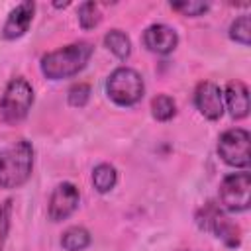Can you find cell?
I'll return each mask as SVG.
<instances>
[{"instance_id":"1","label":"cell","mask_w":251,"mask_h":251,"mask_svg":"<svg viewBox=\"0 0 251 251\" xmlns=\"http://www.w3.org/2000/svg\"><path fill=\"white\" fill-rule=\"evenodd\" d=\"M94 47L88 41H76L41 57V73L49 80H61L78 75L92 57Z\"/></svg>"},{"instance_id":"2","label":"cell","mask_w":251,"mask_h":251,"mask_svg":"<svg viewBox=\"0 0 251 251\" xmlns=\"http://www.w3.org/2000/svg\"><path fill=\"white\" fill-rule=\"evenodd\" d=\"M33 171V147L27 139H18L0 149V188H20Z\"/></svg>"},{"instance_id":"3","label":"cell","mask_w":251,"mask_h":251,"mask_svg":"<svg viewBox=\"0 0 251 251\" xmlns=\"http://www.w3.org/2000/svg\"><path fill=\"white\" fill-rule=\"evenodd\" d=\"M106 92L110 100L118 106H133L143 98L145 84L141 75L129 67H118L110 73L106 80Z\"/></svg>"},{"instance_id":"4","label":"cell","mask_w":251,"mask_h":251,"mask_svg":"<svg viewBox=\"0 0 251 251\" xmlns=\"http://www.w3.org/2000/svg\"><path fill=\"white\" fill-rule=\"evenodd\" d=\"M31 104H33L31 84L25 78L16 76L4 88V94L0 100V114H2L4 122L18 124L27 116V112L31 110Z\"/></svg>"},{"instance_id":"5","label":"cell","mask_w":251,"mask_h":251,"mask_svg":"<svg viewBox=\"0 0 251 251\" xmlns=\"http://www.w3.org/2000/svg\"><path fill=\"white\" fill-rule=\"evenodd\" d=\"M249 143H251V135L247 129L243 127L226 129L218 139V155L229 167L247 169L251 163Z\"/></svg>"},{"instance_id":"6","label":"cell","mask_w":251,"mask_h":251,"mask_svg":"<svg viewBox=\"0 0 251 251\" xmlns=\"http://www.w3.org/2000/svg\"><path fill=\"white\" fill-rule=\"evenodd\" d=\"M220 202L227 212H247L251 206V175L239 171L224 176L220 184Z\"/></svg>"},{"instance_id":"7","label":"cell","mask_w":251,"mask_h":251,"mask_svg":"<svg viewBox=\"0 0 251 251\" xmlns=\"http://www.w3.org/2000/svg\"><path fill=\"white\" fill-rule=\"evenodd\" d=\"M196 222L202 229L206 231H212L218 239H222L227 247H237L239 245V227L229 222L214 204H206L198 216H196Z\"/></svg>"},{"instance_id":"8","label":"cell","mask_w":251,"mask_h":251,"mask_svg":"<svg viewBox=\"0 0 251 251\" xmlns=\"http://www.w3.org/2000/svg\"><path fill=\"white\" fill-rule=\"evenodd\" d=\"M80 202V194L78 188L73 182H61L55 186V190L51 192L49 198V206H47V216L51 222H63L67 220Z\"/></svg>"},{"instance_id":"9","label":"cell","mask_w":251,"mask_h":251,"mask_svg":"<svg viewBox=\"0 0 251 251\" xmlns=\"http://www.w3.org/2000/svg\"><path fill=\"white\" fill-rule=\"evenodd\" d=\"M194 106L206 120H220L224 114V94L216 82L204 80L194 90Z\"/></svg>"},{"instance_id":"10","label":"cell","mask_w":251,"mask_h":251,"mask_svg":"<svg viewBox=\"0 0 251 251\" xmlns=\"http://www.w3.org/2000/svg\"><path fill=\"white\" fill-rule=\"evenodd\" d=\"M143 45L153 53L167 55L178 45V35L167 24H153L143 31Z\"/></svg>"},{"instance_id":"11","label":"cell","mask_w":251,"mask_h":251,"mask_svg":"<svg viewBox=\"0 0 251 251\" xmlns=\"http://www.w3.org/2000/svg\"><path fill=\"white\" fill-rule=\"evenodd\" d=\"M33 12H35V4L31 0L20 2L8 14V18L4 22V27H2V37L4 39H18V37H22L29 29V24L33 20Z\"/></svg>"},{"instance_id":"12","label":"cell","mask_w":251,"mask_h":251,"mask_svg":"<svg viewBox=\"0 0 251 251\" xmlns=\"http://www.w3.org/2000/svg\"><path fill=\"white\" fill-rule=\"evenodd\" d=\"M222 94L233 120H243L249 114V90L241 80H229Z\"/></svg>"},{"instance_id":"13","label":"cell","mask_w":251,"mask_h":251,"mask_svg":"<svg viewBox=\"0 0 251 251\" xmlns=\"http://www.w3.org/2000/svg\"><path fill=\"white\" fill-rule=\"evenodd\" d=\"M118 182V171L110 163H100L92 171V184L100 194L110 192Z\"/></svg>"},{"instance_id":"14","label":"cell","mask_w":251,"mask_h":251,"mask_svg":"<svg viewBox=\"0 0 251 251\" xmlns=\"http://www.w3.org/2000/svg\"><path fill=\"white\" fill-rule=\"evenodd\" d=\"M90 241H92V237H90L88 229H84L80 226L69 227L61 237V245L65 251H82L90 245Z\"/></svg>"},{"instance_id":"15","label":"cell","mask_w":251,"mask_h":251,"mask_svg":"<svg viewBox=\"0 0 251 251\" xmlns=\"http://www.w3.org/2000/svg\"><path fill=\"white\" fill-rule=\"evenodd\" d=\"M104 45L122 61L127 59L129 53H131V41H129V37L122 29H110L104 35Z\"/></svg>"},{"instance_id":"16","label":"cell","mask_w":251,"mask_h":251,"mask_svg":"<svg viewBox=\"0 0 251 251\" xmlns=\"http://www.w3.org/2000/svg\"><path fill=\"white\" fill-rule=\"evenodd\" d=\"M151 114L159 122H169L176 114V104H175V100L171 96L159 94V96H155L151 100Z\"/></svg>"},{"instance_id":"17","label":"cell","mask_w":251,"mask_h":251,"mask_svg":"<svg viewBox=\"0 0 251 251\" xmlns=\"http://www.w3.org/2000/svg\"><path fill=\"white\" fill-rule=\"evenodd\" d=\"M76 16H78V24L82 29H94L102 20V14L96 2H82L78 6Z\"/></svg>"},{"instance_id":"18","label":"cell","mask_w":251,"mask_h":251,"mask_svg":"<svg viewBox=\"0 0 251 251\" xmlns=\"http://www.w3.org/2000/svg\"><path fill=\"white\" fill-rule=\"evenodd\" d=\"M229 37L241 45H249L251 43V16H239L231 22L229 25Z\"/></svg>"},{"instance_id":"19","label":"cell","mask_w":251,"mask_h":251,"mask_svg":"<svg viewBox=\"0 0 251 251\" xmlns=\"http://www.w3.org/2000/svg\"><path fill=\"white\" fill-rule=\"evenodd\" d=\"M171 8L175 12H180L182 16H202L208 10V2H198V0H184V2H171Z\"/></svg>"},{"instance_id":"20","label":"cell","mask_w":251,"mask_h":251,"mask_svg":"<svg viewBox=\"0 0 251 251\" xmlns=\"http://www.w3.org/2000/svg\"><path fill=\"white\" fill-rule=\"evenodd\" d=\"M67 98H69V104H71L73 108H82V106L88 102V98H90V86H88L86 82L73 84V86L69 88Z\"/></svg>"},{"instance_id":"21","label":"cell","mask_w":251,"mask_h":251,"mask_svg":"<svg viewBox=\"0 0 251 251\" xmlns=\"http://www.w3.org/2000/svg\"><path fill=\"white\" fill-rule=\"evenodd\" d=\"M10 220H12V200H4L0 204V251H4L10 233Z\"/></svg>"},{"instance_id":"22","label":"cell","mask_w":251,"mask_h":251,"mask_svg":"<svg viewBox=\"0 0 251 251\" xmlns=\"http://www.w3.org/2000/svg\"><path fill=\"white\" fill-rule=\"evenodd\" d=\"M53 6H55V8H67V6H69V2H55Z\"/></svg>"}]
</instances>
